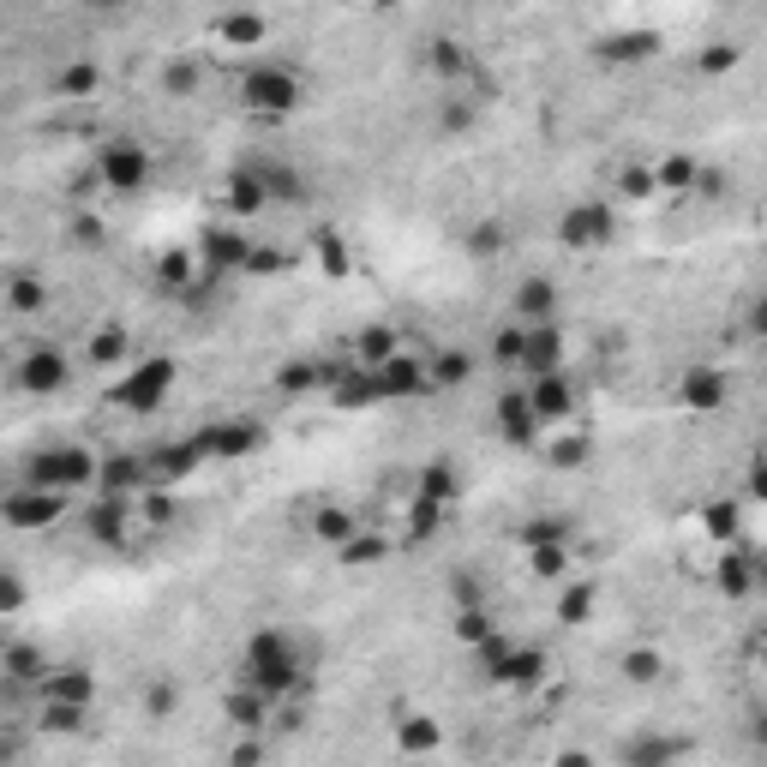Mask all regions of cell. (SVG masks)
I'll return each mask as SVG.
<instances>
[{
	"label": "cell",
	"mask_w": 767,
	"mask_h": 767,
	"mask_svg": "<svg viewBox=\"0 0 767 767\" xmlns=\"http://www.w3.org/2000/svg\"><path fill=\"white\" fill-rule=\"evenodd\" d=\"M228 204H234L240 216L264 210V186H258V174H234V186H228Z\"/></svg>",
	"instance_id": "d590c367"
},
{
	"label": "cell",
	"mask_w": 767,
	"mask_h": 767,
	"mask_svg": "<svg viewBox=\"0 0 767 767\" xmlns=\"http://www.w3.org/2000/svg\"><path fill=\"white\" fill-rule=\"evenodd\" d=\"M6 306H12V312H42V306H48L42 276H12V282H6Z\"/></svg>",
	"instance_id": "603a6c76"
},
{
	"label": "cell",
	"mask_w": 767,
	"mask_h": 767,
	"mask_svg": "<svg viewBox=\"0 0 767 767\" xmlns=\"http://www.w3.org/2000/svg\"><path fill=\"white\" fill-rule=\"evenodd\" d=\"M588 612H594V588H570V594H564V606H558V618H564V624H582Z\"/></svg>",
	"instance_id": "60d3db41"
},
{
	"label": "cell",
	"mask_w": 767,
	"mask_h": 767,
	"mask_svg": "<svg viewBox=\"0 0 767 767\" xmlns=\"http://www.w3.org/2000/svg\"><path fill=\"white\" fill-rule=\"evenodd\" d=\"M720 588H726V594H750V588H756V564L738 558V552L720 558Z\"/></svg>",
	"instance_id": "836d02e7"
},
{
	"label": "cell",
	"mask_w": 767,
	"mask_h": 767,
	"mask_svg": "<svg viewBox=\"0 0 767 767\" xmlns=\"http://www.w3.org/2000/svg\"><path fill=\"white\" fill-rule=\"evenodd\" d=\"M432 66H438V72H468L462 42H438V48H432Z\"/></svg>",
	"instance_id": "7bdbcfd3"
},
{
	"label": "cell",
	"mask_w": 767,
	"mask_h": 767,
	"mask_svg": "<svg viewBox=\"0 0 767 767\" xmlns=\"http://www.w3.org/2000/svg\"><path fill=\"white\" fill-rule=\"evenodd\" d=\"M696 174H702V168H696L690 156H666V162L654 168V186H666V192H690V186H696Z\"/></svg>",
	"instance_id": "484cf974"
},
{
	"label": "cell",
	"mask_w": 767,
	"mask_h": 767,
	"mask_svg": "<svg viewBox=\"0 0 767 767\" xmlns=\"http://www.w3.org/2000/svg\"><path fill=\"white\" fill-rule=\"evenodd\" d=\"M192 84H198V66H192V60H174V66H168V90H174V96H186Z\"/></svg>",
	"instance_id": "c3c4849f"
},
{
	"label": "cell",
	"mask_w": 767,
	"mask_h": 767,
	"mask_svg": "<svg viewBox=\"0 0 767 767\" xmlns=\"http://www.w3.org/2000/svg\"><path fill=\"white\" fill-rule=\"evenodd\" d=\"M96 180H102L108 192H138V186L150 180L144 144H138V138H108V144L96 150Z\"/></svg>",
	"instance_id": "3957f363"
},
{
	"label": "cell",
	"mask_w": 767,
	"mask_h": 767,
	"mask_svg": "<svg viewBox=\"0 0 767 767\" xmlns=\"http://www.w3.org/2000/svg\"><path fill=\"white\" fill-rule=\"evenodd\" d=\"M318 384H324V372L306 366V360H294V366L276 372V390H282V396H306V390H318Z\"/></svg>",
	"instance_id": "83f0119b"
},
{
	"label": "cell",
	"mask_w": 767,
	"mask_h": 767,
	"mask_svg": "<svg viewBox=\"0 0 767 767\" xmlns=\"http://www.w3.org/2000/svg\"><path fill=\"white\" fill-rule=\"evenodd\" d=\"M420 492H426V504H444V498L456 492V474H450V468H426V474H420Z\"/></svg>",
	"instance_id": "74e56055"
},
{
	"label": "cell",
	"mask_w": 767,
	"mask_h": 767,
	"mask_svg": "<svg viewBox=\"0 0 767 767\" xmlns=\"http://www.w3.org/2000/svg\"><path fill=\"white\" fill-rule=\"evenodd\" d=\"M618 186H624V198H648V192H654V174H648V168H624Z\"/></svg>",
	"instance_id": "bcb514c9"
},
{
	"label": "cell",
	"mask_w": 767,
	"mask_h": 767,
	"mask_svg": "<svg viewBox=\"0 0 767 767\" xmlns=\"http://www.w3.org/2000/svg\"><path fill=\"white\" fill-rule=\"evenodd\" d=\"M246 252H252V240H240L234 228H210L204 234V258L216 270H246Z\"/></svg>",
	"instance_id": "ac0fdd59"
},
{
	"label": "cell",
	"mask_w": 767,
	"mask_h": 767,
	"mask_svg": "<svg viewBox=\"0 0 767 767\" xmlns=\"http://www.w3.org/2000/svg\"><path fill=\"white\" fill-rule=\"evenodd\" d=\"M90 534H96V540H120V534H126V498H102V504L90 510Z\"/></svg>",
	"instance_id": "d4e9b609"
},
{
	"label": "cell",
	"mask_w": 767,
	"mask_h": 767,
	"mask_svg": "<svg viewBox=\"0 0 767 767\" xmlns=\"http://www.w3.org/2000/svg\"><path fill=\"white\" fill-rule=\"evenodd\" d=\"M222 36H228V42H258V36H264V18H252V12L240 18V12H234V18H222Z\"/></svg>",
	"instance_id": "f35d334b"
},
{
	"label": "cell",
	"mask_w": 767,
	"mask_h": 767,
	"mask_svg": "<svg viewBox=\"0 0 767 767\" xmlns=\"http://www.w3.org/2000/svg\"><path fill=\"white\" fill-rule=\"evenodd\" d=\"M66 378H72V366H66L60 348H36L18 366V390H30V396H54V390H66Z\"/></svg>",
	"instance_id": "30bf717a"
},
{
	"label": "cell",
	"mask_w": 767,
	"mask_h": 767,
	"mask_svg": "<svg viewBox=\"0 0 767 767\" xmlns=\"http://www.w3.org/2000/svg\"><path fill=\"white\" fill-rule=\"evenodd\" d=\"M318 240H324V246H318V252H324V264H330V270H342V264H348V252L336 246V234H318Z\"/></svg>",
	"instance_id": "11a10c76"
},
{
	"label": "cell",
	"mask_w": 767,
	"mask_h": 767,
	"mask_svg": "<svg viewBox=\"0 0 767 767\" xmlns=\"http://www.w3.org/2000/svg\"><path fill=\"white\" fill-rule=\"evenodd\" d=\"M438 522H444V510H438V504H420V510H414V534H432Z\"/></svg>",
	"instance_id": "db71d44e"
},
{
	"label": "cell",
	"mask_w": 767,
	"mask_h": 767,
	"mask_svg": "<svg viewBox=\"0 0 767 767\" xmlns=\"http://www.w3.org/2000/svg\"><path fill=\"white\" fill-rule=\"evenodd\" d=\"M204 438H210V456H246L264 444V426L258 420H222V426H204Z\"/></svg>",
	"instance_id": "5bb4252c"
},
{
	"label": "cell",
	"mask_w": 767,
	"mask_h": 767,
	"mask_svg": "<svg viewBox=\"0 0 767 767\" xmlns=\"http://www.w3.org/2000/svg\"><path fill=\"white\" fill-rule=\"evenodd\" d=\"M564 540H570V522H558V516H540V522L522 528V546H528V552H540V546H564Z\"/></svg>",
	"instance_id": "f1b7e54d"
},
{
	"label": "cell",
	"mask_w": 767,
	"mask_h": 767,
	"mask_svg": "<svg viewBox=\"0 0 767 767\" xmlns=\"http://www.w3.org/2000/svg\"><path fill=\"white\" fill-rule=\"evenodd\" d=\"M624 678H630V684H660V678H666V660H660L654 648H630V654H624Z\"/></svg>",
	"instance_id": "4316f807"
},
{
	"label": "cell",
	"mask_w": 767,
	"mask_h": 767,
	"mask_svg": "<svg viewBox=\"0 0 767 767\" xmlns=\"http://www.w3.org/2000/svg\"><path fill=\"white\" fill-rule=\"evenodd\" d=\"M390 354H396V330H390V324H366V330H360V360H366V372L384 366Z\"/></svg>",
	"instance_id": "cb8c5ba5"
},
{
	"label": "cell",
	"mask_w": 767,
	"mask_h": 767,
	"mask_svg": "<svg viewBox=\"0 0 767 767\" xmlns=\"http://www.w3.org/2000/svg\"><path fill=\"white\" fill-rule=\"evenodd\" d=\"M258 186H264V198H306V186H300V174H294V168L258 174Z\"/></svg>",
	"instance_id": "8d00e7d4"
},
{
	"label": "cell",
	"mask_w": 767,
	"mask_h": 767,
	"mask_svg": "<svg viewBox=\"0 0 767 767\" xmlns=\"http://www.w3.org/2000/svg\"><path fill=\"white\" fill-rule=\"evenodd\" d=\"M372 396L378 402H402V396H426V366L408 354H390L384 366H372Z\"/></svg>",
	"instance_id": "52a82bcc"
},
{
	"label": "cell",
	"mask_w": 767,
	"mask_h": 767,
	"mask_svg": "<svg viewBox=\"0 0 767 767\" xmlns=\"http://www.w3.org/2000/svg\"><path fill=\"white\" fill-rule=\"evenodd\" d=\"M456 636H462V642H486V636H492V624H486V612H462V624H456Z\"/></svg>",
	"instance_id": "f907efd6"
},
{
	"label": "cell",
	"mask_w": 767,
	"mask_h": 767,
	"mask_svg": "<svg viewBox=\"0 0 767 767\" xmlns=\"http://www.w3.org/2000/svg\"><path fill=\"white\" fill-rule=\"evenodd\" d=\"M360 534V522L348 516V510H318V540H330V546H348Z\"/></svg>",
	"instance_id": "d6a6232c"
},
{
	"label": "cell",
	"mask_w": 767,
	"mask_h": 767,
	"mask_svg": "<svg viewBox=\"0 0 767 767\" xmlns=\"http://www.w3.org/2000/svg\"><path fill=\"white\" fill-rule=\"evenodd\" d=\"M540 666H546V654H540V648H516V654H504V660L492 666V678H498V684H534V678H540Z\"/></svg>",
	"instance_id": "ffe728a7"
},
{
	"label": "cell",
	"mask_w": 767,
	"mask_h": 767,
	"mask_svg": "<svg viewBox=\"0 0 767 767\" xmlns=\"http://www.w3.org/2000/svg\"><path fill=\"white\" fill-rule=\"evenodd\" d=\"M498 432H504V444H534L540 438V414L528 408L522 390H504L498 396Z\"/></svg>",
	"instance_id": "4fadbf2b"
},
{
	"label": "cell",
	"mask_w": 767,
	"mask_h": 767,
	"mask_svg": "<svg viewBox=\"0 0 767 767\" xmlns=\"http://www.w3.org/2000/svg\"><path fill=\"white\" fill-rule=\"evenodd\" d=\"M240 678H246V690H258L264 702H270V696H288V690L300 684V654H294V642H288L282 630H258V636L246 642Z\"/></svg>",
	"instance_id": "6da1fadb"
},
{
	"label": "cell",
	"mask_w": 767,
	"mask_h": 767,
	"mask_svg": "<svg viewBox=\"0 0 767 767\" xmlns=\"http://www.w3.org/2000/svg\"><path fill=\"white\" fill-rule=\"evenodd\" d=\"M396 744H402L408 756H432V750H438V720H426V714H408V720L396 726Z\"/></svg>",
	"instance_id": "7402d4cb"
},
{
	"label": "cell",
	"mask_w": 767,
	"mask_h": 767,
	"mask_svg": "<svg viewBox=\"0 0 767 767\" xmlns=\"http://www.w3.org/2000/svg\"><path fill=\"white\" fill-rule=\"evenodd\" d=\"M240 102L258 108V114H288V108L300 102V78H294L288 66H252V72L240 78Z\"/></svg>",
	"instance_id": "277c9868"
},
{
	"label": "cell",
	"mask_w": 767,
	"mask_h": 767,
	"mask_svg": "<svg viewBox=\"0 0 767 767\" xmlns=\"http://www.w3.org/2000/svg\"><path fill=\"white\" fill-rule=\"evenodd\" d=\"M0 516H6L12 528H54V522L66 516V498H60V492H30V486H18L12 498H0Z\"/></svg>",
	"instance_id": "8992f818"
},
{
	"label": "cell",
	"mask_w": 767,
	"mask_h": 767,
	"mask_svg": "<svg viewBox=\"0 0 767 767\" xmlns=\"http://www.w3.org/2000/svg\"><path fill=\"white\" fill-rule=\"evenodd\" d=\"M528 378H552L558 366H564V336H558V324H534V330H522V360H516Z\"/></svg>",
	"instance_id": "ba28073f"
},
{
	"label": "cell",
	"mask_w": 767,
	"mask_h": 767,
	"mask_svg": "<svg viewBox=\"0 0 767 767\" xmlns=\"http://www.w3.org/2000/svg\"><path fill=\"white\" fill-rule=\"evenodd\" d=\"M120 354H126V336H120V330H102V336L90 342V360H120Z\"/></svg>",
	"instance_id": "7dc6e473"
},
{
	"label": "cell",
	"mask_w": 767,
	"mask_h": 767,
	"mask_svg": "<svg viewBox=\"0 0 767 767\" xmlns=\"http://www.w3.org/2000/svg\"><path fill=\"white\" fill-rule=\"evenodd\" d=\"M558 767H594V762H588L582 750H570V756H564V762H558Z\"/></svg>",
	"instance_id": "91938a15"
},
{
	"label": "cell",
	"mask_w": 767,
	"mask_h": 767,
	"mask_svg": "<svg viewBox=\"0 0 767 767\" xmlns=\"http://www.w3.org/2000/svg\"><path fill=\"white\" fill-rule=\"evenodd\" d=\"M234 767H258V744H234Z\"/></svg>",
	"instance_id": "680465c9"
},
{
	"label": "cell",
	"mask_w": 767,
	"mask_h": 767,
	"mask_svg": "<svg viewBox=\"0 0 767 767\" xmlns=\"http://www.w3.org/2000/svg\"><path fill=\"white\" fill-rule=\"evenodd\" d=\"M228 720H234L240 732H258V726H264V696H258V690L228 696Z\"/></svg>",
	"instance_id": "4dcf8cb0"
},
{
	"label": "cell",
	"mask_w": 767,
	"mask_h": 767,
	"mask_svg": "<svg viewBox=\"0 0 767 767\" xmlns=\"http://www.w3.org/2000/svg\"><path fill=\"white\" fill-rule=\"evenodd\" d=\"M24 486L30 492H72V486H96V456L78 450V444H54V450H36L24 462Z\"/></svg>",
	"instance_id": "7a4b0ae2"
},
{
	"label": "cell",
	"mask_w": 767,
	"mask_h": 767,
	"mask_svg": "<svg viewBox=\"0 0 767 767\" xmlns=\"http://www.w3.org/2000/svg\"><path fill=\"white\" fill-rule=\"evenodd\" d=\"M24 606V582L12 570H0V612H18Z\"/></svg>",
	"instance_id": "816d5d0a"
},
{
	"label": "cell",
	"mask_w": 767,
	"mask_h": 767,
	"mask_svg": "<svg viewBox=\"0 0 767 767\" xmlns=\"http://www.w3.org/2000/svg\"><path fill=\"white\" fill-rule=\"evenodd\" d=\"M168 708H174V690H168V684H156V690H150V714H156V720H162V714H168Z\"/></svg>",
	"instance_id": "6f0895ef"
},
{
	"label": "cell",
	"mask_w": 767,
	"mask_h": 767,
	"mask_svg": "<svg viewBox=\"0 0 767 767\" xmlns=\"http://www.w3.org/2000/svg\"><path fill=\"white\" fill-rule=\"evenodd\" d=\"M678 396H684L690 408H702V414H708V408H720V402H726V372H714V366H696V372L678 384Z\"/></svg>",
	"instance_id": "e0dca14e"
},
{
	"label": "cell",
	"mask_w": 767,
	"mask_h": 767,
	"mask_svg": "<svg viewBox=\"0 0 767 767\" xmlns=\"http://www.w3.org/2000/svg\"><path fill=\"white\" fill-rule=\"evenodd\" d=\"M552 306H558V294H552L546 276H534V282L516 288V318H528V330H534V324H552Z\"/></svg>",
	"instance_id": "d6986e66"
},
{
	"label": "cell",
	"mask_w": 767,
	"mask_h": 767,
	"mask_svg": "<svg viewBox=\"0 0 767 767\" xmlns=\"http://www.w3.org/2000/svg\"><path fill=\"white\" fill-rule=\"evenodd\" d=\"M522 396H528V408L540 414V426H546V420H570V414H576V390H570V378H564V372H552V378H528V384H522Z\"/></svg>",
	"instance_id": "8fae6325"
},
{
	"label": "cell",
	"mask_w": 767,
	"mask_h": 767,
	"mask_svg": "<svg viewBox=\"0 0 767 767\" xmlns=\"http://www.w3.org/2000/svg\"><path fill=\"white\" fill-rule=\"evenodd\" d=\"M498 246H504V228H498V222L474 228V252H498Z\"/></svg>",
	"instance_id": "f5cc1de1"
},
{
	"label": "cell",
	"mask_w": 767,
	"mask_h": 767,
	"mask_svg": "<svg viewBox=\"0 0 767 767\" xmlns=\"http://www.w3.org/2000/svg\"><path fill=\"white\" fill-rule=\"evenodd\" d=\"M558 240H564V246H606V240H612V210H606V204H576V210H564Z\"/></svg>",
	"instance_id": "9c48e42d"
},
{
	"label": "cell",
	"mask_w": 767,
	"mask_h": 767,
	"mask_svg": "<svg viewBox=\"0 0 767 767\" xmlns=\"http://www.w3.org/2000/svg\"><path fill=\"white\" fill-rule=\"evenodd\" d=\"M528 564H534V576H564L570 552L564 546H540V552H528Z\"/></svg>",
	"instance_id": "ab89813d"
},
{
	"label": "cell",
	"mask_w": 767,
	"mask_h": 767,
	"mask_svg": "<svg viewBox=\"0 0 767 767\" xmlns=\"http://www.w3.org/2000/svg\"><path fill=\"white\" fill-rule=\"evenodd\" d=\"M684 750H690L684 738H666V732H660V738H630V744L618 750V762L624 767H672Z\"/></svg>",
	"instance_id": "2e32d148"
},
{
	"label": "cell",
	"mask_w": 767,
	"mask_h": 767,
	"mask_svg": "<svg viewBox=\"0 0 767 767\" xmlns=\"http://www.w3.org/2000/svg\"><path fill=\"white\" fill-rule=\"evenodd\" d=\"M552 462H564V468H576V462H588V438H558V450H552Z\"/></svg>",
	"instance_id": "681fc988"
},
{
	"label": "cell",
	"mask_w": 767,
	"mask_h": 767,
	"mask_svg": "<svg viewBox=\"0 0 767 767\" xmlns=\"http://www.w3.org/2000/svg\"><path fill=\"white\" fill-rule=\"evenodd\" d=\"M732 60H738V48H714V54H702V66H708V72H726Z\"/></svg>",
	"instance_id": "9f6ffc18"
},
{
	"label": "cell",
	"mask_w": 767,
	"mask_h": 767,
	"mask_svg": "<svg viewBox=\"0 0 767 767\" xmlns=\"http://www.w3.org/2000/svg\"><path fill=\"white\" fill-rule=\"evenodd\" d=\"M96 486H102V498H126V492L150 486V468L138 456H114V462H96Z\"/></svg>",
	"instance_id": "9a60e30c"
},
{
	"label": "cell",
	"mask_w": 767,
	"mask_h": 767,
	"mask_svg": "<svg viewBox=\"0 0 767 767\" xmlns=\"http://www.w3.org/2000/svg\"><path fill=\"white\" fill-rule=\"evenodd\" d=\"M492 354H498L504 366H516V360H522V324H504L498 342H492Z\"/></svg>",
	"instance_id": "b9f144b4"
},
{
	"label": "cell",
	"mask_w": 767,
	"mask_h": 767,
	"mask_svg": "<svg viewBox=\"0 0 767 767\" xmlns=\"http://www.w3.org/2000/svg\"><path fill=\"white\" fill-rule=\"evenodd\" d=\"M468 372H474V360L468 354H438L432 366H426V390H456V384H468Z\"/></svg>",
	"instance_id": "44dd1931"
},
{
	"label": "cell",
	"mask_w": 767,
	"mask_h": 767,
	"mask_svg": "<svg viewBox=\"0 0 767 767\" xmlns=\"http://www.w3.org/2000/svg\"><path fill=\"white\" fill-rule=\"evenodd\" d=\"M18 684H42V672H48V660L36 654V648H6V660H0Z\"/></svg>",
	"instance_id": "f546056e"
},
{
	"label": "cell",
	"mask_w": 767,
	"mask_h": 767,
	"mask_svg": "<svg viewBox=\"0 0 767 767\" xmlns=\"http://www.w3.org/2000/svg\"><path fill=\"white\" fill-rule=\"evenodd\" d=\"M90 708H72V702H42V732H84Z\"/></svg>",
	"instance_id": "1f68e13d"
},
{
	"label": "cell",
	"mask_w": 767,
	"mask_h": 767,
	"mask_svg": "<svg viewBox=\"0 0 767 767\" xmlns=\"http://www.w3.org/2000/svg\"><path fill=\"white\" fill-rule=\"evenodd\" d=\"M174 378H180V366L156 354V360H144V366H138V372H132V378L114 390V402H120V408L150 414V408H162V396H168V384H174Z\"/></svg>",
	"instance_id": "5b68a950"
},
{
	"label": "cell",
	"mask_w": 767,
	"mask_h": 767,
	"mask_svg": "<svg viewBox=\"0 0 767 767\" xmlns=\"http://www.w3.org/2000/svg\"><path fill=\"white\" fill-rule=\"evenodd\" d=\"M708 534H714V540H732V534H738V510H732V504H714V510H708Z\"/></svg>",
	"instance_id": "ee69618b"
},
{
	"label": "cell",
	"mask_w": 767,
	"mask_h": 767,
	"mask_svg": "<svg viewBox=\"0 0 767 767\" xmlns=\"http://www.w3.org/2000/svg\"><path fill=\"white\" fill-rule=\"evenodd\" d=\"M96 84H102V72H96L90 60H78V66H66V72H60V84H54V90H60V96H90Z\"/></svg>",
	"instance_id": "e575fe53"
},
{
	"label": "cell",
	"mask_w": 767,
	"mask_h": 767,
	"mask_svg": "<svg viewBox=\"0 0 767 767\" xmlns=\"http://www.w3.org/2000/svg\"><path fill=\"white\" fill-rule=\"evenodd\" d=\"M42 702L90 708V702H96V678H90L84 666H48V672H42Z\"/></svg>",
	"instance_id": "7c38bea8"
},
{
	"label": "cell",
	"mask_w": 767,
	"mask_h": 767,
	"mask_svg": "<svg viewBox=\"0 0 767 767\" xmlns=\"http://www.w3.org/2000/svg\"><path fill=\"white\" fill-rule=\"evenodd\" d=\"M384 552H390V546H384V540H372V534L342 546V558H348V564H372V558H384Z\"/></svg>",
	"instance_id": "f6af8a7d"
}]
</instances>
